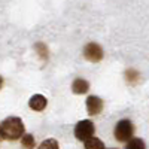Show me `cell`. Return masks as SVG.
<instances>
[{"label":"cell","mask_w":149,"mask_h":149,"mask_svg":"<svg viewBox=\"0 0 149 149\" xmlns=\"http://www.w3.org/2000/svg\"><path fill=\"white\" fill-rule=\"evenodd\" d=\"M84 57L88 61H91V63H98V61H102V58H103V49L98 43L90 42L84 48Z\"/></svg>","instance_id":"4"},{"label":"cell","mask_w":149,"mask_h":149,"mask_svg":"<svg viewBox=\"0 0 149 149\" xmlns=\"http://www.w3.org/2000/svg\"><path fill=\"white\" fill-rule=\"evenodd\" d=\"M115 139L118 142H130L134 134V125L130 119H121L113 130Z\"/></svg>","instance_id":"2"},{"label":"cell","mask_w":149,"mask_h":149,"mask_svg":"<svg viewBox=\"0 0 149 149\" xmlns=\"http://www.w3.org/2000/svg\"><path fill=\"white\" fill-rule=\"evenodd\" d=\"M85 149H104V143L97 137H91L85 142Z\"/></svg>","instance_id":"8"},{"label":"cell","mask_w":149,"mask_h":149,"mask_svg":"<svg viewBox=\"0 0 149 149\" xmlns=\"http://www.w3.org/2000/svg\"><path fill=\"white\" fill-rule=\"evenodd\" d=\"M2 86H3V78L0 76V90H2Z\"/></svg>","instance_id":"13"},{"label":"cell","mask_w":149,"mask_h":149,"mask_svg":"<svg viewBox=\"0 0 149 149\" xmlns=\"http://www.w3.org/2000/svg\"><path fill=\"white\" fill-rule=\"evenodd\" d=\"M29 106H30V109H33L36 112H42L48 106V100H46V97L42 95V94H34V95L30 97Z\"/></svg>","instance_id":"6"},{"label":"cell","mask_w":149,"mask_h":149,"mask_svg":"<svg viewBox=\"0 0 149 149\" xmlns=\"http://www.w3.org/2000/svg\"><path fill=\"white\" fill-rule=\"evenodd\" d=\"M125 79L130 82V84H136L139 79H140V74L137 70H134V69H128L125 72Z\"/></svg>","instance_id":"11"},{"label":"cell","mask_w":149,"mask_h":149,"mask_svg":"<svg viewBox=\"0 0 149 149\" xmlns=\"http://www.w3.org/2000/svg\"><path fill=\"white\" fill-rule=\"evenodd\" d=\"M0 134L6 140H18L26 134V128H24V122L18 116H9L6 118L2 125H0Z\"/></svg>","instance_id":"1"},{"label":"cell","mask_w":149,"mask_h":149,"mask_svg":"<svg viewBox=\"0 0 149 149\" xmlns=\"http://www.w3.org/2000/svg\"><path fill=\"white\" fill-rule=\"evenodd\" d=\"M72 91L78 95H82V94H86L90 91V82L85 81L84 78H76L72 84Z\"/></svg>","instance_id":"7"},{"label":"cell","mask_w":149,"mask_h":149,"mask_svg":"<svg viewBox=\"0 0 149 149\" xmlns=\"http://www.w3.org/2000/svg\"><path fill=\"white\" fill-rule=\"evenodd\" d=\"M58 148L60 146H58V142L55 139H46L39 146V149H58Z\"/></svg>","instance_id":"12"},{"label":"cell","mask_w":149,"mask_h":149,"mask_svg":"<svg viewBox=\"0 0 149 149\" xmlns=\"http://www.w3.org/2000/svg\"><path fill=\"white\" fill-rule=\"evenodd\" d=\"M94 133H95V127H94L93 121L90 119H82L74 127V137L82 142H86L88 139L94 137Z\"/></svg>","instance_id":"3"},{"label":"cell","mask_w":149,"mask_h":149,"mask_svg":"<svg viewBox=\"0 0 149 149\" xmlns=\"http://www.w3.org/2000/svg\"><path fill=\"white\" fill-rule=\"evenodd\" d=\"M21 145L24 146V149H34L36 148V140L31 134H24L21 137Z\"/></svg>","instance_id":"9"},{"label":"cell","mask_w":149,"mask_h":149,"mask_svg":"<svg viewBox=\"0 0 149 149\" xmlns=\"http://www.w3.org/2000/svg\"><path fill=\"white\" fill-rule=\"evenodd\" d=\"M125 149H146L145 148V142L139 137H133L130 142H127Z\"/></svg>","instance_id":"10"},{"label":"cell","mask_w":149,"mask_h":149,"mask_svg":"<svg viewBox=\"0 0 149 149\" xmlns=\"http://www.w3.org/2000/svg\"><path fill=\"white\" fill-rule=\"evenodd\" d=\"M86 110L91 116L98 115L103 110V100L97 95H90L86 98Z\"/></svg>","instance_id":"5"},{"label":"cell","mask_w":149,"mask_h":149,"mask_svg":"<svg viewBox=\"0 0 149 149\" xmlns=\"http://www.w3.org/2000/svg\"><path fill=\"white\" fill-rule=\"evenodd\" d=\"M0 137H2V134H0Z\"/></svg>","instance_id":"14"}]
</instances>
